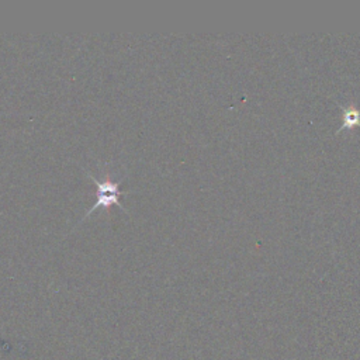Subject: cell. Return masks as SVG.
I'll return each instance as SVG.
<instances>
[{
	"label": "cell",
	"instance_id": "6da1fadb",
	"mask_svg": "<svg viewBox=\"0 0 360 360\" xmlns=\"http://www.w3.org/2000/svg\"><path fill=\"white\" fill-rule=\"evenodd\" d=\"M86 175L96 183L97 186V191H96V203L86 211V214L84 215V219L79 221V224L82 221H85L89 215L97 210V208H110L111 205H118L121 208H124V205L120 203V197L123 196V193L120 191V185L121 182H117L114 180L110 173H106L102 179L96 178L92 172H89L88 169H85Z\"/></svg>",
	"mask_w": 360,
	"mask_h": 360
},
{
	"label": "cell",
	"instance_id": "7a4b0ae2",
	"mask_svg": "<svg viewBox=\"0 0 360 360\" xmlns=\"http://www.w3.org/2000/svg\"><path fill=\"white\" fill-rule=\"evenodd\" d=\"M354 125H360V113L357 109H354V106H350L343 111V124L341 130L352 128Z\"/></svg>",
	"mask_w": 360,
	"mask_h": 360
}]
</instances>
